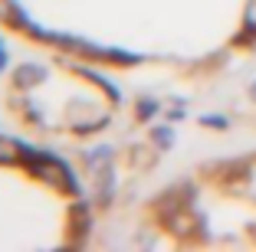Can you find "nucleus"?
Returning a JSON list of instances; mask_svg holds the SVG:
<instances>
[{
  "instance_id": "f257e3e1",
  "label": "nucleus",
  "mask_w": 256,
  "mask_h": 252,
  "mask_svg": "<svg viewBox=\"0 0 256 252\" xmlns=\"http://www.w3.org/2000/svg\"><path fill=\"white\" fill-rule=\"evenodd\" d=\"M246 23L256 30V0H250V7H246Z\"/></svg>"
},
{
  "instance_id": "f03ea898",
  "label": "nucleus",
  "mask_w": 256,
  "mask_h": 252,
  "mask_svg": "<svg viewBox=\"0 0 256 252\" xmlns=\"http://www.w3.org/2000/svg\"><path fill=\"white\" fill-rule=\"evenodd\" d=\"M7 10H10V3H7V0H0V20H4V13H7Z\"/></svg>"
}]
</instances>
